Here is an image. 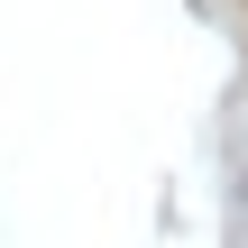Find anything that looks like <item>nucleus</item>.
<instances>
[{
  "mask_svg": "<svg viewBox=\"0 0 248 248\" xmlns=\"http://www.w3.org/2000/svg\"><path fill=\"white\" fill-rule=\"evenodd\" d=\"M239 221H248V175H239Z\"/></svg>",
  "mask_w": 248,
  "mask_h": 248,
  "instance_id": "f257e3e1",
  "label": "nucleus"
}]
</instances>
